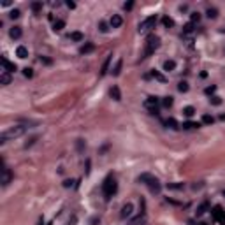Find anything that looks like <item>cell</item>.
<instances>
[{
	"mask_svg": "<svg viewBox=\"0 0 225 225\" xmlns=\"http://www.w3.org/2000/svg\"><path fill=\"white\" fill-rule=\"evenodd\" d=\"M71 39H72V41H76V42H81L83 39H84V35H83L81 32H72V33H71Z\"/></svg>",
	"mask_w": 225,
	"mask_h": 225,
	"instance_id": "22",
	"label": "cell"
},
{
	"mask_svg": "<svg viewBox=\"0 0 225 225\" xmlns=\"http://www.w3.org/2000/svg\"><path fill=\"white\" fill-rule=\"evenodd\" d=\"M97 222H99V218H93V220H92V223H93V225H97Z\"/></svg>",
	"mask_w": 225,
	"mask_h": 225,
	"instance_id": "46",
	"label": "cell"
},
{
	"mask_svg": "<svg viewBox=\"0 0 225 225\" xmlns=\"http://www.w3.org/2000/svg\"><path fill=\"white\" fill-rule=\"evenodd\" d=\"M201 125L199 123H195V122H186V123H183V128L185 130H192V128H199Z\"/></svg>",
	"mask_w": 225,
	"mask_h": 225,
	"instance_id": "23",
	"label": "cell"
},
{
	"mask_svg": "<svg viewBox=\"0 0 225 225\" xmlns=\"http://www.w3.org/2000/svg\"><path fill=\"white\" fill-rule=\"evenodd\" d=\"M144 106L150 109L151 114H158V109H157V106H158V99H157V97H148V99L144 100Z\"/></svg>",
	"mask_w": 225,
	"mask_h": 225,
	"instance_id": "7",
	"label": "cell"
},
{
	"mask_svg": "<svg viewBox=\"0 0 225 225\" xmlns=\"http://www.w3.org/2000/svg\"><path fill=\"white\" fill-rule=\"evenodd\" d=\"M160 48V37L158 35H150L148 37V41H146V56H150V55H153L157 49Z\"/></svg>",
	"mask_w": 225,
	"mask_h": 225,
	"instance_id": "4",
	"label": "cell"
},
{
	"mask_svg": "<svg viewBox=\"0 0 225 225\" xmlns=\"http://www.w3.org/2000/svg\"><path fill=\"white\" fill-rule=\"evenodd\" d=\"M162 23H164L165 28H173V27H174V20H173V18H169V16H164V18H162Z\"/></svg>",
	"mask_w": 225,
	"mask_h": 225,
	"instance_id": "21",
	"label": "cell"
},
{
	"mask_svg": "<svg viewBox=\"0 0 225 225\" xmlns=\"http://www.w3.org/2000/svg\"><path fill=\"white\" fill-rule=\"evenodd\" d=\"M41 62H44V63H51V60H49V58H44V56H41Z\"/></svg>",
	"mask_w": 225,
	"mask_h": 225,
	"instance_id": "45",
	"label": "cell"
},
{
	"mask_svg": "<svg viewBox=\"0 0 225 225\" xmlns=\"http://www.w3.org/2000/svg\"><path fill=\"white\" fill-rule=\"evenodd\" d=\"M49 225H51V223H49Z\"/></svg>",
	"mask_w": 225,
	"mask_h": 225,
	"instance_id": "49",
	"label": "cell"
},
{
	"mask_svg": "<svg viewBox=\"0 0 225 225\" xmlns=\"http://www.w3.org/2000/svg\"><path fill=\"white\" fill-rule=\"evenodd\" d=\"M16 56H18V58H27V56H28V49H27L25 46H18V48H16Z\"/></svg>",
	"mask_w": 225,
	"mask_h": 225,
	"instance_id": "15",
	"label": "cell"
},
{
	"mask_svg": "<svg viewBox=\"0 0 225 225\" xmlns=\"http://www.w3.org/2000/svg\"><path fill=\"white\" fill-rule=\"evenodd\" d=\"M122 65H123L122 60L116 62V65H114V69H112V76H120V72H122Z\"/></svg>",
	"mask_w": 225,
	"mask_h": 225,
	"instance_id": "25",
	"label": "cell"
},
{
	"mask_svg": "<svg viewBox=\"0 0 225 225\" xmlns=\"http://www.w3.org/2000/svg\"><path fill=\"white\" fill-rule=\"evenodd\" d=\"M41 9H42V2H33V4H32V11H33V12H39Z\"/></svg>",
	"mask_w": 225,
	"mask_h": 225,
	"instance_id": "35",
	"label": "cell"
},
{
	"mask_svg": "<svg viewBox=\"0 0 225 225\" xmlns=\"http://www.w3.org/2000/svg\"><path fill=\"white\" fill-rule=\"evenodd\" d=\"M11 179H12V173H11L9 167H4L2 169V185L4 186H7L11 183Z\"/></svg>",
	"mask_w": 225,
	"mask_h": 225,
	"instance_id": "8",
	"label": "cell"
},
{
	"mask_svg": "<svg viewBox=\"0 0 225 225\" xmlns=\"http://www.w3.org/2000/svg\"><path fill=\"white\" fill-rule=\"evenodd\" d=\"M20 14H21V12H20L18 9H12V11H11V14H9V16L12 18V20H16V18H20Z\"/></svg>",
	"mask_w": 225,
	"mask_h": 225,
	"instance_id": "38",
	"label": "cell"
},
{
	"mask_svg": "<svg viewBox=\"0 0 225 225\" xmlns=\"http://www.w3.org/2000/svg\"><path fill=\"white\" fill-rule=\"evenodd\" d=\"M204 92H206V95H213V93L216 92V86H208Z\"/></svg>",
	"mask_w": 225,
	"mask_h": 225,
	"instance_id": "39",
	"label": "cell"
},
{
	"mask_svg": "<svg viewBox=\"0 0 225 225\" xmlns=\"http://www.w3.org/2000/svg\"><path fill=\"white\" fill-rule=\"evenodd\" d=\"M155 25H157V16H150V18H146L144 21L139 23L137 30H139V33H148L151 28H155Z\"/></svg>",
	"mask_w": 225,
	"mask_h": 225,
	"instance_id": "5",
	"label": "cell"
},
{
	"mask_svg": "<svg viewBox=\"0 0 225 225\" xmlns=\"http://www.w3.org/2000/svg\"><path fill=\"white\" fill-rule=\"evenodd\" d=\"M67 7H69V9H74V7H76V4H74V2H71V0H69V2H67Z\"/></svg>",
	"mask_w": 225,
	"mask_h": 225,
	"instance_id": "44",
	"label": "cell"
},
{
	"mask_svg": "<svg viewBox=\"0 0 225 225\" xmlns=\"http://www.w3.org/2000/svg\"><path fill=\"white\" fill-rule=\"evenodd\" d=\"M99 30L102 32V33H107V32H109V25H107L106 21H100V23H99Z\"/></svg>",
	"mask_w": 225,
	"mask_h": 225,
	"instance_id": "32",
	"label": "cell"
},
{
	"mask_svg": "<svg viewBox=\"0 0 225 225\" xmlns=\"http://www.w3.org/2000/svg\"><path fill=\"white\" fill-rule=\"evenodd\" d=\"M190 18H192V23H197V21L201 20V14H199V12H192Z\"/></svg>",
	"mask_w": 225,
	"mask_h": 225,
	"instance_id": "37",
	"label": "cell"
},
{
	"mask_svg": "<svg viewBox=\"0 0 225 225\" xmlns=\"http://www.w3.org/2000/svg\"><path fill=\"white\" fill-rule=\"evenodd\" d=\"M211 216H213V220L218 222L220 225H225V211L222 209V206H215V208L211 209Z\"/></svg>",
	"mask_w": 225,
	"mask_h": 225,
	"instance_id": "6",
	"label": "cell"
},
{
	"mask_svg": "<svg viewBox=\"0 0 225 225\" xmlns=\"http://www.w3.org/2000/svg\"><path fill=\"white\" fill-rule=\"evenodd\" d=\"M63 28H65V21L63 20H56L53 23V30L55 32H60V30H63Z\"/></svg>",
	"mask_w": 225,
	"mask_h": 225,
	"instance_id": "19",
	"label": "cell"
},
{
	"mask_svg": "<svg viewBox=\"0 0 225 225\" xmlns=\"http://www.w3.org/2000/svg\"><path fill=\"white\" fill-rule=\"evenodd\" d=\"M0 62H2V65H4V67L7 69V72H9V74H11V72H14L16 69H18V67H16V63H11V62H7L5 55H4V56L0 58Z\"/></svg>",
	"mask_w": 225,
	"mask_h": 225,
	"instance_id": "10",
	"label": "cell"
},
{
	"mask_svg": "<svg viewBox=\"0 0 225 225\" xmlns=\"http://www.w3.org/2000/svg\"><path fill=\"white\" fill-rule=\"evenodd\" d=\"M194 23H186V25H185L183 27V35H192V33H194Z\"/></svg>",
	"mask_w": 225,
	"mask_h": 225,
	"instance_id": "20",
	"label": "cell"
},
{
	"mask_svg": "<svg viewBox=\"0 0 225 225\" xmlns=\"http://www.w3.org/2000/svg\"><path fill=\"white\" fill-rule=\"evenodd\" d=\"M165 125H167L169 128H174V130L178 128V122H176L174 118H167V122H165Z\"/></svg>",
	"mask_w": 225,
	"mask_h": 225,
	"instance_id": "30",
	"label": "cell"
},
{
	"mask_svg": "<svg viewBox=\"0 0 225 225\" xmlns=\"http://www.w3.org/2000/svg\"><path fill=\"white\" fill-rule=\"evenodd\" d=\"M93 49H95V44H93V42H86L84 46H81L79 53H81V55H88V53H92Z\"/></svg>",
	"mask_w": 225,
	"mask_h": 225,
	"instance_id": "14",
	"label": "cell"
},
{
	"mask_svg": "<svg viewBox=\"0 0 225 225\" xmlns=\"http://www.w3.org/2000/svg\"><path fill=\"white\" fill-rule=\"evenodd\" d=\"M208 208H209V204L208 202H202V204L197 208V216H201V215H204L206 211H208Z\"/></svg>",
	"mask_w": 225,
	"mask_h": 225,
	"instance_id": "24",
	"label": "cell"
},
{
	"mask_svg": "<svg viewBox=\"0 0 225 225\" xmlns=\"http://www.w3.org/2000/svg\"><path fill=\"white\" fill-rule=\"evenodd\" d=\"M116 190H118L116 179H114L112 176H107V178L104 179V183H102V192H104V197H106V199H111L112 195L116 194Z\"/></svg>",
	"mask_w": 225,
	"mask_h": 225,
	"instance_id": "3",
	"label": "cell"
},
{
	"mask_svg": "<svg viewBox=\"0 0 225 225\" xmlns=\"http://www.w3.org/2000/svg\"><path fill=\"white\" fill-rule=\"evenodd\" d=\"M206 14H208V18H209V20H215L216 16H218V11H216L215 7H209V9H208V12H206Z\"/></svg>",
	"mask_w": 225,
	"mask_h": 225,
	"instance_id": "28",
	"label": "cell"
},
{
	"mask_svg": "<svg viewBox=\"0 0 225 225\" xmlns=\"http://www.w3.org/2000/svg\"><path fill=\"white\" fill-rule=\"evenodd\" d=\"M111 58H112V55H109V56L106 58V62H104V65H102V71H100V76H106V74H107V71H109V63H111Z\"/></svg>",
	"mask_w": 225,
	"mask_h": 225,
	"instance_id": "16",
	"label": "cell"
},
{
	"mask_svg": "<svg viewBox=\"0 0 225 225\" xmlns=\"http://www.w3.org/2000/svg\"><path fill=\"white\" fill-rule=\"evenodd\" d=\"M185 185L183 183H169L167 185V188H171V190H179V188H183Z\"/></svg>",
	"mask_w": 225,
	"mask_h": 225,
	"instance_id": "34",
	"label": "cell"
},
{
	"mask_svg": "<svg viewBox=\"0 0 225 225\" xmlns=\"http://www.w3.org/2000/svg\"><path fill=\"white\" fill-rule=\"evenodd\" d=\"M223 197H225V190H223Z\"/></svg>",
	"mask_w": 225,
	"mask_h": 225,
	"instance_id": "48",
	"label": "cell"
},
{
	"mask_svg": "<svg viewBox=\"0 0 225 225\" xmlns=\"http://www.w3.org/2000/svg\"><path fill=\"white\" fill-rule=\"evenodd\" d=\"M132 211H134V206L130 202H127V204L122 208V218H128V216H132Z\"/></svg>",
	"mask_w": 225,
	"mask_h": 225,
	"instance_id": "11",
	"label": "cell"
},
{
	"mask_svg": "<svg viewBox=\"0 0 225 225\" xmlns=\"http://www.w3.org/2000/svg\"><path fill=\"white\" fill-rule=\"evenodd\" d=\"M174 69H176V62L174 60H165L164 62V71L171 72V71H174Z\"/></svg>",
	"mask_w": 225,
	"mask_h": 225,
	"instance_id": "18",
	"label": "cell"
},
{
	"mask_svg": "<svg viewBox=\"0 0 225 225\" xmlns=\"http://www.w3.org/2000/svg\"><path fill=\"white\" fill-rule=\"evenodd\" d=\"M183 114H185V116H188V118H192V116L195 114V109L192 107V106H186V107L183 109Z\"/></svg>",
	"mask_w": 225,
	"mask_h": 225,
	"instance_id": "26",
	"label": "cell"
},
{
	"mask_svg": "<svg viewBox=\"0 0 225 225\" xmlns=\"http://www.w3.org/2000/svg\"><path fill=\"white\" fill-rule=\"evenodd\" d=\"M11 79H12V78H11V74H9V72H4V74L0 76V83H2L4 86L11 84Z\"/></svg>",
	"mask_w": 225,
	"mask_h": 225,
	"instance_id": "17",
	"label": "cell"
},
{
	"mask_svg": "<svg viewBox=\"0 0 225 225\" xmlns=\"http://www.w3.org/2000/svg\"><path fill=\"white\" fill-rule=\"evenodd\" d=\"M151 76H153L155 79H157V81H160V83H165V78L164 76H162V74H160V72L158 71H151Z\"/></svg>",
	"mask_w": 225,
	"mask_h": 225,
	"instance_id": "31",
	"label": "cell"
},
{
	"mask_svg": "<svg viewBox=\"0 0 225 225\" xmlns=\"http://www.w3.org/2000/svg\"><path fill=\"white\" fill-rule=\"evenodd\" d=\"M137 181L139 183H144V185H148L150 186V190H151V194H160V181L155 178V176H151V174H148V173H144L141 174L139 178H137Z\"/></svg>",
	"mask_w": 225,
	"mask_h": 225,
	"instance_id": "2",
	"label": "cell"
},
{
	"mask_svg": "<svg viewBox=\"0 0 225 225\" xmlns=\"http://www.w3.org/2000/svg\"><path fill=\"white\" fill-rule=\"evenodd\" d=\"M209 102L213 104V106H220V104H222V99H220V97H211V99H209Z\"/></svg>",
	"mask_w": 225,
	"mask_h": 225,
	"instance_id": "36",
	"label": "cell"
},
{
	"mask_svg": "<svg viewBox=\"0 0 225 225\" xmlns=\"http://www.w3.org/2000/svg\"><path fill=\"white\" fill-rule=\"evenodd\" d=\"M84 146H86V144H83V139H79V141H78V148H79V151H83Z\"/></svg>",
	"mask_w": 225,
	"mask_h": 225,
	"instance_id": "43",
	"label": "cell"
},
{
	"mask_svg": "<svg viewBox=\"0 0 225 225\" xmlns=\"http://www.w3.org/2000/svg\"><path fill=\"white\" fill-rule=\"evenodd\" d=\"M178 90H179L181 93H186V92H188V83H186V81H179V83H178Z\"/></svg>",
	"mask_w": 225,
	"mask_h": 225,
	"instance_id": "27",
	"label": "cell"
},
{
	"mask_svg": "<svg viewBox=\"0 0 225 225\" xmlns=\"http://www.w3.org/2000/svg\"><path fill=\"white\" fill-rule=\"evenodd\" d=\"M72 183H74L72 179H65V181H63V186H65V188H69V186H72Z\"/></svg>",
	"mask_w": 225,
	"mask_h": 225,
	"instance_id": "42",
	"label": "cell"
},
{
	"mask_svg": "<svg viewBox=\"0 0 225 225\" xmlns=\"http://www.w3.org/2000/svg\"><path fill=\"white\" fill-rule=\"evenodd\" d=\"M109 25H111V28H120L123 25V18L120 14H112V18L109 20Z\"/></svg>",
	"mask_w": 225,
	"mask_h": 225,
	"instance_id": "9",
	"label": "cell"
},
{
	"mask_svg": "<svg viewBox=\"0 0 225 225\" xmlns=\"http://www.w3.org/2000/svg\"><path fill=\"white\" fill-rule=\"evenodd\" d=\"M213 122H215V118H213L211 114H204V116H202V123H204V125H211Z\"/></svg>",
	"mask_w": 225,
	"mask_h": 225,
	"instance_id": "33",
	"label": "cell"
},
{
	"mask_svg": "<svg viewBox=\"0 0 225 225\" xmlns=\"http://www.w3.org/2000/svg\"><path fill=\"white\" fill-rule=\"evenodd\" d=\"M25 132H27V127H25V125H16V127H11L9 130L2 132V135H0V144L7 143V141H11V139H16V137L23 135Z\"/></svg>",
	"mask_w": 225,
	"mask_h": 225,
	"instance_id": "1",
	"label": "cell"
},
{
	"mask_svg": "<svg viewBox=\"0 0 225 225\" xmlns=\"http://www.w3.org/2000/svg\"><path fill=\"white\" fill-rule=\"evenodd\" d=\"M21 33H23V32H21V27H12V28L9 30L11 39H14V41H16V39H20Z\"/></svg>",
	"mask_w": 225,
	"mask_h": 225,
	"instance_id": "13",
	"label": "cell"
},
{
	"mask_svg": "<svg viewBox=\"0 0 225 225\" xmlns=\"http://www.w3.org/2000/svg\"><path fill=\"white\" fill-rule=\"evenodd\" d=\"M132 7H134V2H127V4L123 5V9H125V11H130Z\"/></svg>",
	"mask_w": 225,
	"mask_h": 225,
	"instance_id": "41",
	"label": "cell"
},
{
	"mask_svg": "<svg viewBox=\"0 0 225 225\" xmlns=\"http://www.w3.org/2000/svg\"><path fill=\"white\" fill-rule=\"evenodd\" d=\"M199 225H208V223H199Z\"/></svg>",
	"mask_w": 225,
	"mask_h": 225,
	"instance_id": "47",
	"label": "cell"
},
{
	"mask_svg": "<svg viewBox=\"0 0 225 225\" xmlns=\"http://www.w3.org/2000/svg\"><path fill=\"white\" fill-rule=\"evenodd\" d=\"M109 93H111L112 100H116V102H120V100H122V92H120V88H118L116 84L111 88V92H109Z\"/></svg>",
	"mask_w": 225,
	"mask_h": 225,
	"instance_id": "12",
	"label": "cell"
},
{
	"mask_svg": "<svg viewBox=\"0 0 225 225\" xmlns=\"http://www.w3.org/2000/svg\"><path fill=\"white\" fill-rule=\"evenodd\" d=\"M23 74H25V78H32V76H33L32 69H28V67H27V69H23Z\"/></svg>",
	"mask_w": 225,
	"mask_h": 225,
	"instance_id": "40",
	"label": "cell"
},
{
	"mask_svg": "<svg viewBox=\"0 0 225 225\" xmlns=\"http://www.w3.org/2000/svg\"><path fill=\"white\" fill-rule=\"evenodd\" d=\"M173 102H174L173 97H164V99H162V106H164V107H167V109L173 106Z\"/></svg>",
	"mask_w": 225,
	"mask_h": 225,
	"instance_id": "29",
	"label": "cell"
}]
</instances>
